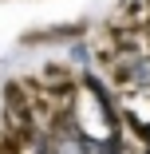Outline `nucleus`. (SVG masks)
I'll return each instance as SVG.
<instances>
[]
</instances>
